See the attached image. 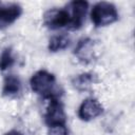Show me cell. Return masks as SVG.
<instances>
[{"label": "cell", "instance_id": "cell-5", "mask_svg": "<svg viewBox=\"0 0 135 135\" xmlns=\"http://www.w3.org/2000/svg\"><path fill=\"white\" fill-rule=\"evenodd\" d=\"M74 55L82 63H90L96 59L95 41L91 38H83L78 41Z\"/></svg>", "mask_w": 135, "mask_h": 135}, {"label": "cell", "instance_id": "cell-3", "mask_svg": "<svg viewBox=\"0 0 135 135\" xmlns=\"http://www.w3.org/2000/svg\"><path fill=\"white\" fill-rule=\"evenodd\" d=\"M43 24L51 30H58L62 27H68L72 30V18L68 7L52 8L43 15Z\"/></svg>", "mask_w": 135, "mask_h": 135}, {"label": "cell", "instance_id": "cell-8", "mask_svg": "<svg viewBox=\"0 0 135 135\" xmlns=\"http://www.w3.org/2000/svg\"><path fill=\"white\" fill-rule=\"evenodd\" d=\"M21 13L22 7L17 3L0 7V28H4L14 23L20 17Z\"/></svg>", "mask_w": 135, "mask_h": 135}, {"label": "cell", "instance_id": "cell-4", "mask_svg": "<svg viewBox=\"0 0 135 135\" xmlns=\"http://www.w3.org/2000/svg\"><path fill=\"white\" fill-rule=\"evenodd\" d=\"M44 121L49 127L63 126L66 122V115L63 103L59 97L49 99V105L44 114Z\"/></svg>", "mask_w": 135, "mask_h": 135}, {"label": "cell", "instance_id": "cell-9", "mask_svg": "<svg viewBox=\"0 0 135 135\" xmlns=\"http://www.w3.org/2000/svg\"><path fill=\"white\" fill-rule=\"evenodd\" d=\"M21 91V81L16 75H7L3 81L2 95L6 97L16 96Z\"/></svg>", "mask_w": 135, "mask_h": 135}, {"label": "cell", "instance_id": "cell-6", "mask_svg": "<svg viewBox=\"0 0 135 135\" xmlns=\"http://www.w3.org/2000/svg\"><path fill=\"white\" fill-rule=\"evenodd\" d=\"M88 6L89 3L83 0L72 1L66 5L72 18V30H78L81 27L85 18Z\"/></svg>", "mask_w": 135, "mask_h": 135}, {"label": "cell", "instance_id": "cell-10", "mask_svg": "<svg viewBox=\"0 0 135 135\" xmlns=\"http://www.w3.org/2000/svg\"><path fill=\"white\" fill-rule=\"evenodd\" d=\"M96 82V76L91 73H83L73 78V85L79 91H85Z\"/></svg>", "mask_w": 135, "mask_h": 135}, {"label": "cell", "instance_id": "cell-12", "mask_svg": "<svg viewBox=\"0 0 135 135\" xmlns=\"http://www.w3.org/2000/svg\"><path fill=\"white\" fill-rule=\"evenodd\" d=\"M15 63V58L13 56V52L11 47H5L0 55V70L4 71L11 68Z\"/></svg>", "mask_w": 135, "mask_h": 135}, {"label": "cell", "instance_id": "cell-7", "mask_svg": "<svg viewBox=\"0 0 135 135\" xmlns=\"http://www.w3.org/2000/svg\"><path fill=\"white\" fill-rule=\"evenodd\" d=\"M102 112H103V108L97 99L88 98L83 100L82 103L80 104L78 109V116L81 120L89 121L101 115Z\"/></svg>", "mask_w": 135, "mask_h": 135}, {"label": "cell", "instance_id": "cell-1", "mask_svg": "<svg viewBox=\"0 0 135 135\" xmlns=\"http://www.w3.org/2000/svg\"><path fill=\"white\" fill-rule=\"evenodd\" d=\"M30 84L32 90L42 96L43 98L51 99V98H56L59 97V92L56 89V78L55 76L45 71V70H40L37 71L31 78Z\"/></svg>", "mask_w": 135, "mask_h": 135}, {"label": "cell", "instance_id": "cell-11", "mask_svg": "<svg viewBox=\"0 0 135 135\" xmlns=\"http://www.w3.org/2000/svg\"><path fill=\"white\" fill-rule=\"evenodd\" d=\"M70 38L68 35L65 34H59V35H55L53 36L50 41H49V51L50 52H58V51H62L64 49H66L70 45Z\"/></svg>", "mask_w": 135, "mask_h": 135}, {"label": "cell", "instance_id": "cell-14", "mask_svg": "<svg viewBox=\"0 0 135 135\" xmlns=\"http://www.w3.org/2000/svg\"><path fill=\"white\" fill-rule=\"evenodd\" d=\"M4 135H23L22 133H20L19 131H17V130H12V131H9V132H7V133H5Z\"/></svg>", "mask_w": 135, "mask_h": 135}, {"label": "cell", "instance_id": "cell-2", "mask_svg": "<svg viewBox=\"0 0 135 135\" xmlns=\"http://www.w3.org/2000/svg\"><path fill=\"white\" fill-rule=\"evenodd\" d=\"M91 19L95 26H107L118 19V12L114 4L110 2H98L91 11Z\"/></svg>", "mask_w": 135, "mask_h": 135}, {"label": "cell", "instance_id": "cell-13", "mask_svg": "<svg viewBox=\"0 0 135 135\" xmlns=\"http://www.w3.org/2000/svg\"><path fill=\"white\" fill-rule=\"evenodd\" d=\"M47 135H69V130L66 128V124L49 127Z\"/></svg>", "mask_w": 135, "mask_h": 135}]
</instances>
